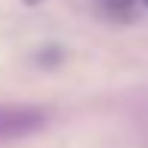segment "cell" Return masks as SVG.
Here are the masks:
<instances>
[{
	"instance_id": "cell-1",
	"label": "cell",
	"mask_w": 148,
	"mask_h": 148,
	"mask_svg": "<svg viewBox=\"0 0 148 148\" xmlns=\"http://www.w3.org/2000/svg\"><path fill=\"white\" fill-rule=\"evenodd\" d=\"M49 109L27 103H6L0 106V139H21L42 130L49 124Z\"/></svg>"
},
{
	"instance_id": "cell-2",
	"label": "cell",
	"mask_w": 148,
	"mask_h": 148,
	"mask_svg": "<svg viewBox=\"0 0 148 148\" xmlns=\"http://www.w3.org/2000/svg\"><path fill=\"white\" fill-rule=\"evenodd\" d=\"M133 3H136V0H103V6L109 12H130Z\"/></svg>"
},
{
	"instance_id": "cell-3",
	"label": "cell",
	"mask_w": 148,
	"mask_h": 148,
	"mask_svg": "<svg viewBox=\"0 0 148 148\" xmlns=\"http://www.w3.org/2000/svg\"><path fill=\"white\" fill-rule=\"evenodd\" d=\"M139 3H142V6H145V9H148V0H139Z\"/></svg>"
}]
</instances>
